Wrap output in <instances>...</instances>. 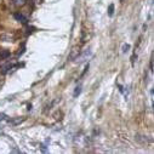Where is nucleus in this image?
Returning <instances> with one entry per match:
<instances>
[{"mask_svg":"<svg viewBox=\"0 0 154 154\" xmlns=\"http://www.w3.org/2000/svg\"><path fill=\"white\" fill-rule=\"evenodd\" d=\"M16 6H24L27 4V0H14Z\"/></svg>","mask_w":154,"mask_h":154,"instance_id":"6","label":"nucleus"},{"mask_svg":"<svg viewBox=\"0 0 154 154\" xmlns=\"http://www.w3.org/2000/svg\"><path fill=\"white\" fill-rule=\"evenodd\" d=\"M10 56V51H8V50H0V58L2 60H5V58H8Z\"/></svg>","mask_w":154,"mask_h":154,"instance_id":"5","label":"nucleus"},{"mask_svg":"<svg viewBox=\"0 0 154 154\" xmlns=\"http://www.w3.org/2000/svg\"><path fill=\"white\" fill-rule=\"evenodd\" d=\"M80 54V49L78 48V46H76V48H74L73 50H72V52L69 54V56H68V60L69 61H74L76 57H78V55Z\"/></svg>","mask_w":154,"mask_h":154,"instance_id":"2","label":"nucleus"},{"mask_svg":"<svg viewBox=\"0 0 154 154\" xmlns=\"http://www.w3.org/2000/svg\"><path fill=\"white\" fill-rule=\"evenodd\" d=\"M80 92H82V86H76L75 91H74V97H78V95H80Z\"/></svg>","mask_w":154,"mask_h":154,"instance_id":"8","label":"nucleus"},{"mask_svg":"<svg viewBox=\"0 0 154 154\" xmlns=\"http://www.w3.org/2000/svg\"><path fill=\"white\" fill-rule=\"evenodd\" d=\"M113 12H114V5L110 4L109 8H108V15H109V16H113Z\"/></svg>","mask_w":154,"mask_h":154,"instance_id":"9","label":"nucleus"},{"mask_svg":"<svg viewBox=\"0 0 154 154\" xmlns=\"http://www.w3.org/2000/svg\"><path fill=\"white\" fill-rule=\"evenodd\" d=\"M130 50V45L129 44H124L123 45V52H128Z\"/></svg>","mask_w":154,"mask_h":154,"instance_id":"10","label":"nucleus"},{"mask_svg":"<svg viewBox=\"0 0 154 154\" xmlns=\"http://www.w3.org/2000/svg\"><path fill=\"white\" fill-rule=\"evenodd\" d=\"M6 120H8V117H6V115H5V114H0V128L3 126V123L6 122Z\"/></svg>","mask_w":154,"mask_h":154,"instance_id":"7","label":"nucleus"},{"mask_svg":"<svg viewBox=\"0 0 154 154\" xmlns=\"http://www.w3.org/2000/svg\"><path fill=\"white\" fill-rule=\"evenodd\" d=\"M0 39L4 40V42H12L14 40V34L11 33H3L0 35Z\"/></svg>","mask_w":154,"mask_h":154,"instance_id":"3","label":"nucleus"},{"mask_svg":"<svg viewBox=\"0 0 154 154\" xmlns=\"http://www.w3.org/2000/svg\"><path fill=\"white\" fill-rule=\"evenodd\" d=\"M15 18H16L18 22H21V23H27V17H24L21 12H16V14H15Z\"/></svg>","mask_w":154,"mask_h":154,"instance_id":"4","label":"nucleus"},{"mask_svg":"<svg viewBox=\"0 0 154 154\" xmlns=\"http://www.w3.org/2000/svg\"><path fill=\"white\" fill-rule=\"evenodd\" d=\"M90 56H91V50H86L84 54H79V55H78V57H76L74 61H75V63L80 64V63L86 62V61L90 58Z\"/></svg>","mask_w":154,"mask_h":154,"instance_id":"1","label":"nucleus"},{"mask_svg":"<svg viewBox=\"0 0 154 154\" xmlns=\"http://www.w3.org/2000/svg\"><path fill=\"white\" fill-rule=\"evenodd\" d=\"M32 3H33L34 5H40V4L43 3V0H32Z\"/></svg>","mask_w":154,"mask_h":154,"instance_id":"11","label":"nucleus"}]
</instances>
